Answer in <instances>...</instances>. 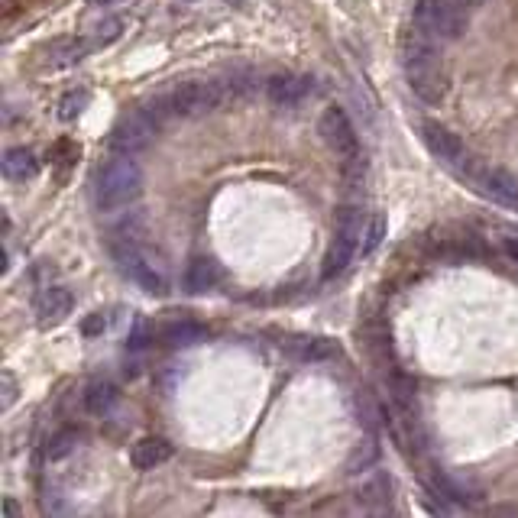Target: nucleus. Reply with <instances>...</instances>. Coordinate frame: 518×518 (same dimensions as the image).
<instances>
[{
	"label": "nucleus",
	"instance_id": "f257e3e1",
	"mask_svg": "<svg viewBox=\"0 0 518 518\" xmlns=\"http://www.w3.org/2000/svg\"><path fill=\"white\" fill-rule=\"evenodd\" d=\"M402 68L408 88L425 104H441L451 91V68H447L438 39L425 30H412L402 43Z\"/></svg>",
	"mask_w": 518,
	"mask_h": 518
},
{
	"label": "nucleus",
	"instance_id": "f03ea898",
	"mask_svg": "<svg viewBox=\"0 0 518 518\" xmlns=\"http://www.w3.org/2000/svg\"><path fill=\"white\" fill-rule=\"evenodd\" d=\"M143 192V172L136 166V159H130V153L107 159L104 166L94 175V204L98 211H120L133 204Z\"/></svg>",
	"mask_w": 518,
	"mask_h": 518
},
{
	"label": "nucleus",
	"instance_id": "7ed1b4c3",
	"mask_svg": "<svg viewBox=\"0 0 518 518\" xmlns=\"http://www.w3.org/2000/svg\"><path fill=\"white\" fill-rule=\"evenodd\" d=\"M415 26L434 36L438 43H454L467 33L470 17L467 7L457 0H418L415 4Z\"/></svg>",
	"mask_w": 518,
	"mask_h": 518
},
{
	"label": "nucleus",
	"instance_id": "20e7f679",
	"mask_svg": "<svg viewBox=\"0 0 518 518\" xmlns=\"http://www.w3.org/2000/svg\"><path fill=\"white\" fill-rule=\"evenodd\" d=\"M227 98V88L221 81H185L172 91V114L179 117H204V114H214L221 111V104Z\"/></svg>",
	"mask_w": 518,
	"mask_h": 518
},
{
	"label": "nucleus",
	"instance_id": "39448f33",
	"mask_svg": "<svg viewBox=\"0 0 518 518\" xmlns=\"http://www.w3.org/2000/svg\"><path fill=\"white\" fill-rule=\"evenodd\" d=\"M360 237H363L360 217L353 214V211H347L344 217H340L337 234H334L331 247H327V253H324V266H321L324 279H337L340 272H344L353 263V253H357V247H360Z\"/></svg>",
	"mask_w": 518,
	"mask_h": 518
},
{
	"label": "nucleus",
	"instance_id": "423d86ee",
	"mask_svg": "<svg viewBox=\"0 0 518 518\" xmlns=\"http://www.w3.org/2000/svg\"><path fill=\"white\" fill-rule=\"evenodd\" d=\"M318 133H321V140H324L327 149H331V153L344 156V159L357 156L360 140H357V130H353L344 107H337V104L324 107V114L318 117Z\"/></svg>",
	"mask_w": 518,
	"mask_h": 518
},
{
	"label": "nucleus",
	"instance_id": "0eeeda50",
	"mask_svg": "<svg viewBox=\"0 0 518 518\" xmlns=\"http://www.w3.org/2000/svg\"><path fill=\"white\" fill-rule=\"evenodd\" d=\"M421 140H425L428 146V153L434 159H441L447 162V166H467V146H463V140L454 133V130H447L444 124H438V120H425L421 124Z\"/></svg>",
	"mask_w": 518,
	"mask_h": 518
},
{
	"label": "nucleus",
	"instance_id": "6e6552de",
	"mask_svg": "<svg viewBox=\"0 0 518 518\" xmlns=\"http://www.w3.org/2000/svg\"><path fill=\"white\" fill-rule=\"evenodd\" d=\"M266 94L276 107H298L311 98V78L295 75V72H279L266 81Z\"/></svg>",
	"mask_w": 518,
	"mask_h": 518
},
{
	"label": "nucleus",
	"instance_id": "1a4fd4ad",
	"mask_svg": "<svg viewBox=\"0 0 518 518\" xmlns=\"http://www.w3.org/2000/svg\"><path fill=\"white\" fill-rule=\"evenodd\" d=\"M425 483L434 496H441L447 502H473L476 499V489H470V483L463 480V476L444 470V467H428Z\"/></svg>",
	"mask_w": 518,
	"mask_h": 518
},
{
	"label": "nucleus",
	"instance_id": "9d476101",
	"mask_svg": "<svg viewBox=\"0 0 518 518\" xmlns=\"http://www.w3.org/2000/svg\"><path fill=\"white\" fill-rule=\"evenodd\" d=\"M75 308V295L65 289V285H49V289L39 295L36 302V315H39V327H56L62 324Z\"/></svg>",
	"mask_w": 518,
	"mask_h": 518
},
{
	"label": "nucleus",
	"instance_id": "9b49d317",
	"mask_svg": "<svg viewBox=\"0 0 518 518\" xmlns=\"http://www.w3.org/2000/svg\"><path fill=\"white\" fill-rule=\"evenodd\" d=\"M149 136H153V124H149V120L140 117V114H130V117H124L114 127L111 143L120 149V153H130L133 156L136 149H143L149 143Z\"/></svg>",
	"mask_w": 518,
	"mask_h": 518
},
{
	"label": "nucleus",
	"instance_id": "f8f14e48",
	"mask_svg": "<svg viewBox=\"0 0 518 518\" xmlns=\"http://www.w3.org/2000/svg\"><path fill=\"white\" fill-rule=\"evenodd\" d=\"M159 337H162V344H166V347L185 350V347L201 344V340L208 337V331H204V324L195 321V318H172V321L162 324Z\"/></svg>",
	"mask_w": 518,
	"mask_h": 518
},
{
	"label": "nucleus",
	"instance_id": "ddd939ff",
	"mask_svg": "<svg viewBox=\"0 0 518 518\" xmlns=\"http://www.w3.org/2000/svg\"><path fill=\"white\" fill-rule=\"evenodd\" d=\"M88 49L91 43L88 39H81V36H59V39H52V43L43 46V56L52 68H68V65H75L88 56Z\"/></svg>",
	"mask_w": 518,
	"mask_h": 518
},
{
	"label": "nucleus",
	"instance_id": "4468645a",
	"mask_svg": "<svg viewBox=\"0 0 518 518\" xmlns=\"http://www.w3.org/2000/svg\"><path fill=\"white\" fill-rule=\"evenodd\" d=\"M480 188H483V195H489L496 204H502V208L518 211V182L512 179L509 172H502V169H483Z\"/></svg>",
	"mask_w": 518,
	"mask_h": 518
},
{
	"label": "nucleus",
	"instance_id": "2eb2a0df",
	"mask_svg": "<svg viewBox=\"0 0 518 518\" xmlns=\"http://www.w3.org/2000/svg\"><path fill=\"white\" fill-rule=\"evenodd\" d=\"M217 279H221V269H217L214 259L211 256H195L182 272V289L188 295H201V292L214 289Z\"/></svg>",
	"mask_w": 518,
	"mask_h": 518
},
{
	"label": "nucleus",
	"instance_id": "dca6fc26",
	"mask_svg": "<svg viewBox=\"0 0 518 518\" xmlns=\"http://www.w3.org/2000/svg\"><path fill=\"white\" fill-rule=\"evenodd\" d=\"M169 457H172V444L166 438H153V434H149V438H140V441L133 444V451H130V463L140 473L162 467V463H166Z\"/></svg>",
	"mask_w": 518,
	"mask_h": 518
},
{
	"label": "nucleus",
	"instance_id": "f3484780",
	"mask_svg": "<svg viewBox=\"0 0 518 518\" xmlns=\"http://www.w3.org/2000/svg\"><path fill=\"white\" fill-rule=\"evenodd\" d=\"M0 166H4V179L7 182H20L23 185V182H33L36 175H39V159H36L33 149H26V146L7 149Z\"/></svg>",
	"mask_w": 518,
	"mask_h": 518
},
{
	"label": "nucleus",
	"instance_id": "a211bd4d",
	"mask_svg": "<svg viewBox=\"0 0 518 518\" xmlns=\"http://www.w3.org/2000/svg\"><path fill=\"white\" fill-rule=\"evenodd\" d=\"M117 399H120V392L111 379H94V383L85 389V408L91 415H107L117 405Z\"/></svg>",
	"mask_w": 518,
	"mask_h": 518
},
{
	"label": "nucleus",
	"instance_id": "6ab92c4d",
	"mask_svg": "<svg viewBox=\"0 0 518 518\" xmlns=\"http://www.w3.org/2000/svg\"><path fill=\"white\" fill-rule=\"evenodd\" d=\"M292 353H295V360H302V363H318V360L334 357L337 347L324 337H298Z\"/></svg>",
	"mask_w": 518,
	"mask_h": 518
},
{
	"label": "nucleus",
	"instance_id": "aec40b11",
	"mask_svg": "<svg viewBox=\"0 0 518 518\" xmlns=\"http://www.w3.org/2000/svg\"><path fill=\"white\" fill-rule=\"evenodd\" d=\"M386 230H389V221H386V214H383V211H376V214L370 217V224H366V230H363V243H360V253H363V256L376 253V247H379V243L386 240Z\"/></svg>",
	"mask_w": 518,
	"mask_h": 518
},
{
	"label": "nucleus",
	"instance_id": "412c9836",
	"mask_svg": "<svg viewBox=\"0 0 518 518\" xmlns=\"http://www.w3.org/2000/svg\"><path fill=\"white\" fill-rule=\"evenodd\" d=\"M88 101H91V94H88L85 88L68 91L65 98L59 101V120H65V124H68V120H75V117L88 107Z\"/></svg>",
	"mask_w": 518,
	"mask_h": 518
},
{
	"label": "nucleus",
	"instance_id": "4be33fe9",
	"mask_svg": "<svg viewBox=\"0 0 518 518\" xmlns=\"http://www.w3.org/2000/svg\"><path fill=\"white\" fill-rule=\"evenodd\" d=\"M376 457H379V447L373 444V438H366V441L357 447V454L350 457L347 473H363V470H370L373 463H376Z\"/></svg>",
	"mask_w": 518,
	"mask_h": 518
},
{
	"label": "nucleus",
	"instance_id": "5701e85b",
	"mask_svg": "<svg viewBox=\"0 0 518 518\" xmlns=\"http://www.w3.org/2000/svg\"><path fill=\"white\" fill-rule=\"evenodd\" d=\"M75 431H59L56 438L49 441V451H46V457L56 463V460H65L68 454H75Z\"/></svg>",
	"mask_w": 518,
	"mask_h": 518
},
{
	"label": "nucleus",
	"instance_id": "b1692460",
	"mask_svg": "<svg viewBox=\"0 0 518 518\" xmlns=\"http://www.w3.org/2000/svg\"><path fill=\"white\" fill-rule=\"evenodd\" d=\"M124 26H127L124 17H107V20L98 26V39H94V43H98V46H111V43H117V39L124 36Z\"/></svg>",
	"mask_w": 518,
	"mask_h": 518
},
{
	"label": "nucleus",
	"instance_id": "393cba45",
	"mask_svg": "<svg viewBox=\"0 0 518 518\" xmlns=\"http://www.w3.org/2000/svg\"><path fill=\"white\" fill-rule=\"evenodd\" d=\"M104 331H107V315H101V311H94V315L81 321V334L85 337H101Z\"/></svg>",
	"mask_w": 518,
	"mask_h": 518
},
{
	"label": "nucleus",
	"instance_id": "a878e982",
	"mask_svg": "<svg viewBox=\"0 0 518 518\" xmlns=\"http://www.w3.org/2000/svg\"><path fill=\"white\" fill-rule=\"evenodd\" d=\"M149 340H153V327H149V324H136V331L130 334V340H127V347L130 350H143L146 344H149Z\"/></svg>",
	"mask_w": 518,
	"mask_h": 518
},
{
	"label": "nucleus",
	"instance_id": "bb28decb",
	"mask_svg": "<svg viewBox=\"0 0 518 518\" xmlns=\"http://www.w3.org/2000/svg\"><path fill=\"white\" fill-rule=\"evenodd\" d=\"M13 399H17V379H13L10 373H4V399H0V408H7L13 405Z\"/></svg>",
	"mask_w": 518,
	"mask_h": 518
},
{
	"label": "nucleus",
	"instance_id": "cd10ccee",
	"mask_svg": "<svg viewBox=\"0 0 518 518\" xmlns=\"http://www.w3.org/2000/svg\"><path fill=\"white\" fill-rule=\"evenodd\" d=\"M499 250L506 253L509 263L518 266V240H515V237H502V240H499Z\"/></svg>",
	"mask_w": 518,
	"mask_h": 518
},
{
	"label": "nucleus",
	"instance_id": "c85d7f7f",
	"mask_svg": "<svg viewBox=\"0 0 518 518\" xmlns=\"http://www.w3.org/2000/svg\"><path fill=\"white\" fill-rule=\"evenodd\" d=\"M457 4H463L467 10H473V7H480V4H486V0H457Z\"/></svg>",
	"mask_w": 518,
	"mask_h": 518
},
{
	"label": "nucleus",
	"instance_id": "c756f323",
	"mask_svg": "<svg viewBox=\"0 0 518 518\" xmlns=\"http://www.w3.org/2000/svg\"><path fill=\"white\" fill-rule=\"evenodd\" d=\"M88 4H91V7H111L114 0H88Z\"/></svg>",
	"mask_w": 518,
	"mask_h": 518
},
{
	"label": "nucleus",
	"instance_id": "7c9ffc66",
	"mask_svg": "<svg viewBox=\"0 0 518 518\" xmlns=\"http://www.w3.org/2000/svg\"><path fill=\"white\" fill-rule=\"evenodd\" d=\"M4 515H17V506H13V502H10V499L4 502Z\"/></svg>",
	"mask_w": 518,
	"mask_h": 518
}]
</instances>
